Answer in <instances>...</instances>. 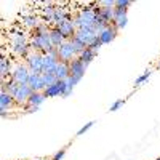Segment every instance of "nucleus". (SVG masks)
<instances>
[{
    "instance_id": "6",
    "label": "nucleus",
    "mask_w": 160,
    "mask_h": 160,
    "mask_svg": "<svg viewBox=\"0 0 160 160\" xmlns=\"http://www.w3.org/2000/svg\"><path fill=\"white\" fill-rule=\"evenodd\" d=\"M69 71H71V78H72L74 85H77L80 80L83 78V74L87 71V66L82 62L80 58H75L74 61L69 62Z\"/></svg>"
},
{
    "instance_id": "7",
    "label": "nucleus",
    "mask_w": 160,
    "mask_h": 160,
    "mask_svg": "<svg viewBox=\"0 0 160 160\" xmlns=\"http://www.w3.org/2000/svg\"><path fill=\"white\" fill-rule=\"evenodd\" d=\"M32 93H34V91H32V88H31L28 83H26V85H19L18 90H16V93L13 95L16 106H24V104H28V101H29V98H31Z\"/></svg>"
},
{
    "instance_id": "10",
    "label": "nucleus",
    "mask_w": 160,
    "mask_h": 160,
    "mask_svg": "<svg viewBox=\"0 0 160 160\" xmlns=\"http://www.w3.org/2000/svg\"><path fill=\"white\" fill-rule=\"evenodd\" d=\"M58 29L62 32V35L66 37V40H71L72 37H75V32H77V28H75V24H74V19L64 21L62 24L58 26Z\"/></svg>"
},
{
    "instance_id": "24",
    "label": "nucleus",
    "mask_w": 160,
    "mask_h": 160,
    "mask_svg": "<svg viewBox=\"0 0 160 160\" xmlns=\"http://www.w3.org/2000/svg\"><path fill=\"white\" fill-rule=\"evenodd\" d=\"M71 43L74 45V48H75V51L78 53V55H80V53H82L85 48H87V45L82 42V40H78L77 37H72V38H71Z\"/></svg>"
},
{
    "instance_id": "9",
    "label": "nucleus",
    "mask_w": 160,
    "mask_h": 160,
    "mask_svg": "<svg viewBox=\"0 0 160 160\" xmlns=\"http://www.w3.org/2000/svg\"><path fill=\"white\" fill-rule=\"evenodd\" d=\"M117 32H118V29L115 28L114 24H111V26H108L104 31H101V32L98 34V38H99V42H101L102 45H108V43H111L112 40L117 37Z\"/></svg>"
},
{
    "instance_id": "32",
    "label": "nucleus",
    "mask_w": 160,
    "mask_h": 160,
    "mask_svg": "<svg viewBox=\"0 0 160 160\" xmlns=\"http://www.w3.org/2000/svg\"><path fill=\"white\" fill-rule=\"evenodd\" d=\"M101 47H102V43L99 42V38H98L95 43H91V45H90V47H87V48H90L93 53H96V55H98V51H99V48H101Z\"/></svg>"
},
{
    "instance_id": "27",
    "label": "nucleus",
    "mask_w": 160,
    "mask_h": 160,
    "mask_svg": "<svg viewBox=\"0 0 160 160\" xmlns=\"http://www.w3.org/2000/svg\"><path fill=\"white\" fill-rule=\"evenodd\" d=\"M66 152H68V146H66V148H61L59 151H56L55 154H53L51 160H62L64 155H66Z\"/></svg>"
},
{
    "instance_id": "37",
    "label": "nucleus",
    "mask_w": 160,
    "mask_h": 160,
    "mask_svg": "<svg viewBox=\"0 0 160 160\" xmlns=\"http://www.w3.org/2000/svg\"><path fill=\"white\" fill-rule=\"evenodd\" d=\"M155 160H160V157H158V158H155Z\"/></svg>"
},
{
    "instance_id": "15",
    "label": "nucleus",
    "mask_w": 160,
    "mask_h": 160,
    "mask_svg": "<svg viewBox=\"0 0 160 160\" xmlns=\"http://www.w3.org/2000/svg\"><path fill=\"white\" fill-rule=\"evenodd\" d=\"M40 24H42V18H38L37 15H22V26L26 28L35 31Z\"/></svg>"
},
{
    "instance_id": "21",
    "label": "nucleus",
    "mask_w": 160,
    "mask_h": 160,
    "mask_svg": "<svg viewBox=\"0 0 160 160\" xmlns=\"http://www.w3.org/2000/svg\"><path fill=\"white\" fill-rule=\"evenodd\" d=\"M78 58L82 59V62H83V64L87 66V68H88V64H90L93 59L96 58V53H93L90 48H85V50H83L82 53H80V55H78Z\"/></svg>"
},
{
    "instance_id": "31",
    "label": "nucleus",
    "mask_w": 160,
    "mask_h": 160,
    "mask_svg": "<svg viewBox=\"0 0 160 160\" xmlns=\"http://www.w3.org/2000/svg\"><path fill=\"white\" fill-rule=\"evenodd\" d=\"M131 3H133L131 0H115V7H117V8H127V10H128V7H130Z\"/></svg>"
},
{
    "instance_id": "35",
    "label": "nucleus",
    "mask_w": 160,
    "mask_h": 160,
    "mask_svg": "<svg viewBox=\"0 0 160 160\" xmlns=\"http://www.w3.org/2000/svg\"><path fill=\"white\" fill-rule=\"evenodd\" d=\"M158 69H160V59H158Z\"/></svg>"
},
{
    "instance_id": "1",
    "label": "nucleus",
    "mask_w": 160,
    "mask_h": 160,
    "mask_svg": "<svg viewBox=\"0 0 160 160\" xmlns=\"http://www.w3.org/2000/svg\"><path fill=\"white\" fill-rule=\"evenodd\" d=\"M74 24L77 29H85V28H93L98 19V7L90 5L80 8L74 15Z\"/></svg>"
},
{
    "instance_id": "16",
    "label": "nucleus",
    "mask_w": 160,
    "mask_h": 160,
    "mask_svg": "<svg viewBox=\"0 0 160 160\" xmlns=\"http://www.w3.org/2000/svg\"><path fill=\"white\" fill-rule=\"evenodd\" d=\"M58 64H59V59H55V58L45 55V56H43V72H45V74H55ZM43 72H42V74H43Z\"/></svg>"
},
{
    "instance_id": "3",
    "label": "nucleus",
    "mask_w": 160,
    "mask_h": 160,
    "mask_svg": "<svg viewBox=\"0 0 160 160\" xmlns=\"http://www.w3.org/2000/svg\"><path fill=\"white\" fill-rule=\"evenodd\" d=\"M43 53L40 51H31L28 56H26V66L29 68L31 72H35V74H42L43 72Z\"/></svg>"
},
{
    "instance_id": "13",
    "label": "nucleus",
    "mask_w": 160,
    "mask_h": 160,
    "mask_svg": "<svg viewBox=\"0 0 160 160\" xmlns=\"http://www.w3.org/2000/svg\"><path fill=\"white\" fill-rule=\"evenodd\" d=\"M13 69H15V66L11 64L10 58H3L2 56V61H0V75H2V82H5L8 75L11 77Z\"/></svg>"
},
{
    "instance_id": "11",
    "label": "nucleus",
    "mask_w": 160,
    "mask_h": 160,
    "mask_svg": "<svg viewBox=\"0 0 160 160\" xmlns=\"http://www.w3.org/2000/svg\"><path fill=\"white\" fill-rule=\"evenodd\" d=\"M15 104H16L15 98H13L8 91L0 90V109H2V111H10Z\"/></svg>"
},
{
    "instance_id": "14",
    "label": "nucleus",
    "mask_w": 160,
    "mask_h": 160,
    "mask_svg": "<svg viewBox=\"0 0 160 160\" xmlns=\"http://www.w3.org/2000/svg\"><path fill=\"white\" fill-rule=\"evenodd\" d=\"M50 38H51V43H53V47H55V48L61 47L64 42H68L66 37L62 35V32L56 28V26H53V28L50 29Z\"/></svg>"
},
{
    "instance_id": "23",
    "label": "nucleus",
    "mask_w": 160,
    "mask_h": 160,
    "mask_svg": "<svg viewBox=\"0 0 160 160\" xmlns=\"http://www.w3.org/2000/svg\"><path fill=\"white\" fill-rule=\"evenodd\" d=\"M42 82H43V85H45V88L47 87H50V85H53L55 82H58V78H56V75L55 74H42Z\"/></svg>"
},
{
    "instance_id": "25",
    "label": "nucleus",
    "mask_w": 160,
    "mask_h": 160,
    "mask_svg": "<svg viewBox=\"0 0 160 160\" xmlns=\"http://www.w3.org/2000/svg\"><path fill=\"white\" fill-rule=\"evenodd\" d=\"M127 8H114V21L120 19V18H127Z\"/></svg>"
},
{
    "instance_id": "28",
    "label": "nucleus",
    "mask_w": 160,
    "mask_h": 160,
    "mask_svg": "<svg viewBox=\"0 0 160 160\" xmlns=\"http://www.w3.org/2000/svg\"><path fill=\"white\" fill-rule=\"evenodd\" d=\"M50 24H45V22H42V24H40L38 26V28L35 29V34H48L50 32Z\"/></svg>"
},
{
    "instance_id": "29",
    "label": "nucleus",
    "mask_w": 160,
    "mask_h": 160,
    "mask_svg": "<svg viewBox=\"0 0 160 160\" xmlns=\"http://www.w3.org/2000/svg\"><path fill=\"white\" fill-rule=\"evenodd\" d=\"M93 125H95V120H91V122H88L87 125H83L82 128H80V130L77 131V136H82V135H85V133H87V131H88Z\"/></svg>"
},
{
    "instance_id": "30",
    "label": "nucleus",
    "mask_w": 160,
    "mask_h": 160,
    "mask_svg": "<svg viewBox=\"0 0 160 160\" xmlns=\"http://www.w3.org/2000/svg\"><path fill=\"white\" fill-rule=\"evenodd\" d=\"M123 104H125V99H117V101L111 106V108H109V111H111V112H117V111H118L120 108H122Z\"/></svg>"
},
{
    "instance_id": "22",
    "label": "nucleus",
    "mask_w": 160,
    "mask_h": 160,
    "mask_svg": "<svg viewBox=\"0 0 160 160\" xmlns=\"http://www.w3.org/2000/svg\"><path fill=\"white\" fill-rule=\"evenodd\" d=\"M154 74V71L152 69H146L136 80H135V87H139V85H142V83H146V82H148V80H149V77Z\"/></svg>"
},
{
    "instance_id": "12",
    "label": "nucleus",
    "mask_w": 160,
    "mask_h": 160,
    "mask_svg": "<svg viewBox=\"0 0 160 160\" xmlns=\"http://www.w3.org/2000/svg\"><path fill=\"white\" fill-rule=\"evenodd\" d=\"M28 85L32 88V91H43V90H45V85H43V82H42V74L31 72Z\"/></svg>"
},
{
    "instance_id": "4",
    "label": "nucleus",
    "mask_w": 160,
    "mask_h": 160,
    "mask_svg": "<svg viewBox=\"0 0 160 160\" xmlns=\"http://www.w3.org/2000/svg\"><path fill=\"white\" fill-rule=\"evenodd\" d=\"M29 75H31V71L26 66V62H16L11 74V80H15L18 85H26L29 82Z\"/></svg>"
},
{
    "instance_id": "5",
    "label": "nucleus",
    "mask_w": 160,
    "mask_h": 160,
    "mask_svg": "<svg viewBox=\"0 0 160 160\" xmlns=\"http://www.w3.org/2000/svg\"><path fill=\"white\" fill-rule=\"evenodd\" d=\"M58 55H59L61 62H71L75 58H78V53L75 51L74 45L71 43V40H68V42H64L61 47H58Z\"/></svg>"
},
{
    "instance_id": "17",
    "label": "nucleus",
    "mask_w": 160,
    "mask_h": 160,
    "mask_svg": "<svg viewBox=\"0 0 160 160\" xmlns=\"http://www.w3.org/2000/svg\"><path fill=\"white\" fill-rule=\"evenodd\" d=\"M55 75L58 80H66L68 77H71V71H69V62H61L58 64V68L55 71Z\"/></svg>"
},
{
    "instance_id": "20",
    "label": "nucleus",
    "mask_w": 160,
    "mask_h": 160,
    "mask_svg": "<svg viewBox=\"0 0 160 160\" xmlns=\"http://www.w3.org/2000/svg\"><path fill=\"white\" fill-rule=\"evenodd\" d=\"M43 95L47 98H56V96H61V83H59V80L58 82H55L53 85L47 87L43 90Z\"/></svg>"
},
{
    "instance_id": "34",
    "label": "nucleus",
    "mask_w": 160,
    "mask_h": 160,
    "mask_svg": "<svg viewBox=\"0 0 160 160\" xmlns=\"http://www.w3.org/2000/svg\"><path fill=\"white\" fill-rule=\"evenodd\" d=\"M38 109H40V108H35V106H28V104H26V114H35V112H38Z\"/></svg>"
},
{
    "instance_id": "8",
    "label": "nucleus",
    "mask_w": 160,
    "mask_h": 160,
    "mask_svg": "<svg viewBox=\"0 0 160 160\" xmlns=\"http://www.w3.org/2000/svg\"><path fill=\"white\" fill-rule=\"evenodd\" d=\"M75 37H77L78 40H82V42H83L87 47H90L91 43H95L96 40H98V34L95 32V29H93V28L77 29V32H75Z\"/></svg>"
},
{
    "instance_id": "18",
    "label": "nucleus",
    "mask_w": 160,
    "mask_h": 160,
    "mask_svg": "<svg viewBox=\"0 0 160 160\" xmlns=\"http://www.w3.org/2000/svg\"><path fill=\"white\" fill-rule=\"evenodd\" d=\"M47 101V96L43 95V91H34L29 101H28V106H35V108H40L43 102Z\"/></svg>"
},
{
    "instance_id": "26",
    "label": "nucleus",
    "mask_w": 160,
    "mask_h": 160,
    "mask_svg": "<svg viewBox=\"0 0 160 160\" xmlns=\"http://www.w3.org/2000/svg\"><path fill=\"white\" fill-rule=\"evenodd\" d=\"M112 24L115 26V28H117L118 31H122V29H125V26L128 24V16H127V18H120V19H117V21H114Z\"/></svg>"
},
{
    "instance_id": "2",
    "label": "nucleus",
    "mask_w": 160,
    "mask_h": 160,
    "mask_svg": "<svg viewBox=\"0 0 160 160\" xmlns=\"http://www.w3.org/2000/svg\"><path fill=\"white\" fill-rule=\"evenodd\" d=\"M29 45L34 51H40V53H43V55H47L51 48H55L51 43L50 32L48 34H34L29 38Z\"/></svg>"
},
{
    "instance_id": "19",
    "label": "nucleus",
    "mask_w": 160,
    "mask_h": 160,
    "mask_svg": "<svg viewBox=\"0 0 160 160\" xmlns=\"http://www.w3.org/2000/svg\"><path fill=\"white\" fill-rule=\"evenodd\" d=\"M59 83H61V96L62 98H68V96H71V93H72V90H74V82H72V78L71 77H68L66 80H59Z\"/></svg>"
},
{
    "instance_id": "36",
    "label": "nucleus",
    "mask_w": 160,
    "mask_h": 160,
    "mask_svg": "<svg viewBox=\"0 0 160 160\" xmlns=\"http://www.w3.org/2000/svg\"><path fill=\"white\" fill-rule=\"evenodd\" d=\"M35 160H45V158H35Z\"/></svg>"
},
{
    "instance_id": "33",
    "label": "nucleus",
    "mask_w": 160,
    "mask_h": 160,
    "mask_svg": "<svg viewBox=\"0 0 160 160\" xmlns=\"http://www.w3.org/2000/svg\"><path fill=\"white\" fill-rule=\"evenodd\" d=\"M96 7H112L115 8V0H102V2H98Z\"/></svg>"
}]
</instances>
